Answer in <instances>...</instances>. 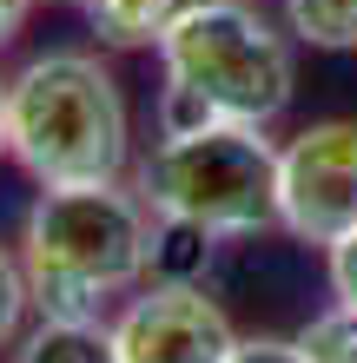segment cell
<instances>
[{
	"mask_svg": "<svg viewBox=\"0 0 357 363\" xmlns=\"http://www.w3.org/2000/svg\"><path fill=\"white\" fill-rule=\"evenodd\" d=\"M159 67H165L159 133H199L219 119L265 125L291 106V86H298L291 40L251 0H199L165 33Z\"/></svg>",
	"mask_w": 357,
	"mask_h": 363,
	"instance_id": "obj_2",
	"label": "cell"
},
{
	"mask_svg": "<svg viewBox=\"0 0 357 363\" xmlns=\"http://www.w3.org/2000/svg\"><path fill=\"white\" fill-rule=\"evenodd\" d=\"M219 238H205L192 225H153V284H199L205 258H212Z\"/></svg>",
	"mask_w": 357,
	"mask_h": 363,
	"instance_id": "obj_10",
	"label": "cell"
},
{
	"mask_svg": "<svg viewBox=\"0 0 357 363\" xmlns=\"http://www.w3.org/2000/svg\"><path fill=\"white\" fill-rule=\"evenodd\" d=\"M285 20L318 53H357V0H285Z\"/></svg>",
	"mask_w": 357,
	"mask_h": 363,
	"instance_id": "obj_9",
	"label": "cell"
},
{
	"mask_svg": "<svg viewBox=\"0 0 357 363\" xmlns=\"http://www.w3.org/2000/svg\"><path fill=\"white\" fill-rule=\"evenodd\" d=\"M33 311V291H27V271H20V251L0 245V350L20 344V324Z\"/></svg>",
	"mask_w": 357,
	"mask_h": 363,
	"instance_id": "obj_12",
	"label": "cell"
},
{
	"mask_svg": "<svg viewBox=\"0 0 357 363\" xmlns=\"http://www.w3.org/2000/svg\"><path fill=\"white\" fill-rule=\"evenodd\" d=\"M27 13H33V0H0V47L27 27Z\"/></svg>",
	"mask_w": 357,
	"mask_h": 363,
	"instance_id": "obj_15",
	"label": "cell"
},
{
	"mask_svg": "<svg viewBox=\"0 0 357 363\" xmlns=\"http://www.w3.org/2000/svg\"><path fill=\"white\" fill-rule=\"evenodd\" d=\"M0 159H13V145H7V79H0Z\"/></svg>",
	"mask_w": 357,
	"mask_h": 363,
	"instance_id": "obj_16",
	"label": "cell"
},
{
	"mask_svg": "<svg viewBox=\"0 0 357 363\" xmlns=\"http://www.w3.org/2000/svg\"><path fill=\"white\" fill-rule=\"evenodd\" d=\"M153 211L119 179L47 185L20 225V271L53 324H99L106 297L153 284Z\"/></svg>",
	"mask_w": 357,
	"mask_h": 363,
	"instance_id": "obj_1",
	"label": "cell"
},
{
	"mask_svg": "<svg viewBox=\"0 0 357 363\" xmlns=\"http://www.w3.org/2000/svg\"><path fill=\"white\" fill-rule=\"evenodd\" d=\"M324 271H331V297H338V304H357V231L324 251Z\"/></svg>",
	"mask_w": 357,
	"mask_h": 363,
	"instance_id": "obj_14",
	"label": "cell"
},
{
	"mask_svg": "<svg viewBox=\"0 0 357 363\" xmlns=\"http://www.w3.org/2000/svg\"><path fill=\"white\" fill-rule=\"evenodd\" d=\"M278 225L318 251L357 231V119H318L278 145Z\"/></svg>",
	"mask_w": 357,
	"mask_h": 363,
	"instance_id": "obj_5",
	"label": "cell"
},
{
	"mask_svg": "<svg viewBox=\"0 0 357 363\" xmlns=\"http://www.w3.org/2000/svg\"><path fill=\"white\" fill-rule=\"evenodd\" d=\"M304 363H357V304H331L298 330Z\"/></svg>",
	"mask_w": 357,
	"mask_h": 363,
	"instance_id": "obj_11",
	"label": "cell"
},
{
	"mask_svg": "<svg viewBox=\"0 0 357 363\" xmlns=\"http://www.w3.org/2000/svg\"><path fill=\"white\" fill-rule=\"evenodd\" d=\"M225 363H304L298 337H238Z\"/></svg>",
	"mask_w": 357,
	"mask_h": 363,
	"instance_id": "obj_13",
	"label": "cell"
},
{
	"mask_svg": "<svg viewBox=\"0 0 357 363\" xmlns=\"http://www.w3.org/2000/svg\"><path fill=\"white\" fill-rule=\"evenodd\" d=\"M79 7H87V0H79Z\"/></svg>",
	"mask_w": 357,
	"mask_h": 363,
	"instance_id": "obj_17",
	"label": "cell"
},
{
	"mask_svg": "<svg viewBox=\"0 0 357 363\" xmlns=\"http://www.w3.org/2000/svg\"><path fill=\"white\" fill-rule=\"evenodd\" d=\"M7 145L13 165L40 185H106L133 159L119 79L99 53L60 47L27 60L7 79Z\"/></svg>",
	"mask_w": 357,
	"mask_h": 363,
	"instance_id": "obj_3",
	"label": "cell"
},
{
	"mask_svg": "<svg viewBox=\"0 0 357 363\" xmlns=\"http://www.w3.org/2000/svg\"><path fill=\"white\" fill-rule=\"evenodd\" d=\"M133 191L165 225H192L205 238H251L278 225V145L265 125H199V133H159L139 159Z\"/></svg>",
	"mask_w": 357,
	"mask_h": 363,
	"instance_id": "obj_4",
	"label": "cell"
},
{
	"mask_svg": "<svg viewBox=\"0 0 357 363\" xmlns=\"http://www.w3.org/2000/svg\"><path fill=\"white\" fill-rule=\"evenodd\" d=\"M13 363H119V350H113L106 324H53V317H40V330L20 344Z\"/></svg>",
	"mask_w": 357,
	"mask_h": 363,
	"instance_id": "obj_8",
	"label": "cell"
},
{
	"mask_svg": "<svg viewBox=\"0 0 357 363\" xmlns=\"http://www.w3.org/2000/svg\"><path fill=\"white\" fill-rule=\"evenodd\" d=\"M106 330L119 363H225L238 344L232 317L199 284H139Z\"/></svg>",
	"mask_w": 357,
	"mask_h": 363,
	"instance_id": "obj_6",
	"label": "cell"
},
{
	"mask_svg": "<svg viewBox=\"0 0 357 363\" xmlns=\"http://www.w3.org/2000/svg\"><path fill=\"white\" fill-rule=\"evenodd\" d=\"M199 0H87V20L106 47H165V33Z\"/></svg>",
	"mask_w": 357,
	"mask_h": 363,
	"instance_id": "obj_7",
	"label": "cell"
}]
</instances>
